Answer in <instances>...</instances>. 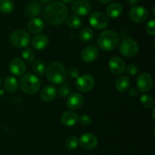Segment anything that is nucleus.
Here are the masks:
<instances>
[{"mask_svg":"<svg viewBox=\"0 0 155 155\" xmlns=\"http://www.w3.org/2000/svg\"><path fill=\"white\" fill-rule=\"evenodd\" d=\"M67 24L71 29H78L81 26V19L77 15H71L66 19Z\"/></svg>","mask_w":155,"mask_h":155,"instance_id":"a878e982","label":"nucleus"},{"mask_svg":"<svg viewBox=\"0 0 155 155\" xmlns=\"http://www.w3.org/2000/svg\"><path fill=\"white\" fill-rule=\"evenodd\" d=\"M62 1L66 3V4H71V3L74 2V0H62Z\"/></svg>","mask_w":155,"mask_h":155,"instance_id":"58836bf2","label":"nucleus"},{"mask_svg":"<svg viewBox=\"0 0 155 155\" xmlns=\"http://www.w3.org/2000/svg\"><path fill=\"white\" fill-rule=\"evenodd\" d=\"M19 84L24 92L29 94H34L40 89L41 81L36 75L28 73L21 78Z\"/></svg>","mask_w":155,"mask_h":155,"instance_id":"20e7f679","label":"nucleus"},{"mask_svg":"<svg viewBox=\"0 0 155 155\" xmlns=\"http://www.w3.org/2000/svg\"><path fill=\"white\" fill-rule=\"evenodd\" d=\"M145 30L151 36H154L155 34V21L154 19L148 21L145 26Z\"/></svg>","mask_w":155,"mask_h":155,"instance_id":"72a5a7b5","label":"nucleus"},{"mask_svg":"<svg viewBox=\"0 0 155 155\" xmlns=\"http://www.w3.org/2000/svg\"><path fill=\"white\" fill-rule=\"evenodd\" d=\"M71 91V87H70V84L68 82L63 84V85H61V86L60 87V88L58 89L59 94H60L61 97H68V96H69Z\"/></svg>","mask_w":155,"mask_h":155,"instance_id":"2f4dec72","label":"nucleus"},{"mask_svg":"<svg viewBox=\"0 0 155 155\" xmlns=\"http://www.w3.org/2000/svg\"><path fill=\"white\" fill-rule=\"evenodd\" d=\"M94 36L93 30L88 27L82 29L80 32V38L83 42H89L91 40H92Z\"/></svg>","mask_w":155,"mask_h":155,"instance_id":"cd10ccee","label":"nucleus"},{"mask_svg":"<svg viewBox=\"0 0 155 155\" xmlns=\"http://www.w3.org/2000/svg\"><path fill=\"white\" fill-rule=\"evenodd\" d=\"M109 70L112 74L118 75L125 71V62L122 59L117 56H113L110 58L108 62Z\"/></svg>","mask_w":155,"mask_h":155,"instance_id":"f8f14e48","label":"nucleus"},{"mask_svg":"<svg viewBox=\"0 0 155 155\" xmlns=\"http://www.w3.org/2000/svg\"><path fill=\"white\" fill-rule=\"evenodd\" d=\"M22 57L28 63H31L36 59L34 51L30 48H25L22 52Z\"/></svg>","mask_w":155,"mask_h":155,"instance_id":"c756f323","label":"nucleus"},{"mask_svg":"<svg viewBox=\"0 0 155 155\" xmlns=\"http://www.w3.org/2000/svg\"><path fill=\"white\" fill-rule=\"evenodd\" d=\"M139 93V90H138L137 88H131L130 90H129V94H130L131 97H135Z\"/></svg>","mask_w":155,"mask_h":155,"instance_id":"e433bc0d","label":"nucleus"},{"mask_svg":"<svg viewBox=\"0 0 155 155\" xmlns=\"http://www.w3.org/2000/svg\"><path fill=\"white\" fill-rule=\"evenodd\" d=\"M10 43L16 48H26L30 44V36L24 30H16L11 34Z\"/></svg>","mask_w":155,"mask_h":155,"instance_id":"39448f33","label":"nucleus"},{"mask_svg":"<svg viewBox=\"0 0 155 155\" xmlns=\"http://www.w3.org/2000/svg\"><path fill=\"white\" fill-rule=\"evenodd\" d=\"M120 36L115 30H107L101 33L98 38L100 48L105 51H110L116 48L120 43Z\"/></svg>","mask_w":155,"mask_h":155,"instance_id":"7ed1b4c3","label":"nucleus"},{"mask_svg":"<svg viewBox=\"0 0 155 155\" xmlns=\"http://www.w3.org/2000/svg\"><path fill=\"white\" fill-rule=\"evenodd\" d=\"M72 11L76 15L86 16L92 11V6L85 0H77L73 4Z\"/></svg>","mask_w":155,"mask_h":155,"instance_id":"9b49d317","label":"nucleus"},{"mask_svg":"<svg viewBox=\"0 0 155 155\" xmlns=\"http://www.w3.org/2000/svg\"><path fill=\"white\" fill-rule=\"evenodd\" d=\"M67 75H68L72 79H77L80 76V71L78 68L74 66L70 67L67 71Z\"/></svg>","mask_w":155,"mask_h":155,"instance_id":"473e14b6","label":"nucleus"},{"mask_svg":"<svg viewBox=\"0 0 155 155\" xmlns=\"http://www.w3.org/2000/svg\"><path fill=\"white\" fill-rule=\"evenodd\" d=\"M125 70L127 74H130V75H135L139 72V67L134 64H131V65H129L125 68Z\"/></svg>","mask_w":155,"mask_h":155,"instance_id":"c9c22d12","label":"nucleus"},{"mask_svg":"<svg viewBox=\"0 0 155 155\" xmlns=\"http://www.w3.org/2000/svg\"><path fill=\"white\" fill-rule=\"evenodd\" d=\"M4 86L7 91L10 93L15 92L18 88V82L13 76H8L5 79Z\"/></svg>","mask_w":155,"mask_h":155,"instance_id":"5701e85b","label":"nucleus"},{"mask_svg":"<svg viewBox=\"0 0 155 155\" xmlns=\"http://www.w3.org/2000/svg\"><path fill=\"white\" fill-rule=\"evenodd\" d=\"M78 122L83 126H89L92 122V119L90 116L87 115H83L80 117H79Z\"/></svg>","mask_w":155,"mask_h":155,"instance_id":"f704fd0d","label":"nucleus"},{"mask_svg":"<svg viewBox=\"0 0 155 155\" xmlns=\"http://www.w3.org/2000/svg\"><path fill=\"white\" fill-rule=\"evenodd\" d=\"M152 117L153 119H154V109H153L152 110Z\"/></svg>","mask_w":155,"mask_h":155,"instance_id":"79ce46f5","label":"nucleus"},{"mask_svg":"<svg viewBox=\"0 0 155 155\" xmlns=\"http://www.w3.org/2000/svg\"><path fill=\"white\" fill-rule=\"evenodd\" d=\"M139 51V45L133 39L127 38L124 40L119 46V52L125 57H133Z\"/></svg>","mask_w":155,"mask_h":155,"instance_id":"423d86ee","label":"nucleus"},{"mask_svg":"<svg viewBox=\"0 0 155 155\" xmlns=\"http://www.w3.org/2000/svg\"><path fill=\"white\" fill-rule=\"evenodd\" d=\"M79 115L77 112L71 110L65 111L61 115V122L64 126L68 127L74 126L78 122Z\"/></svg>","mask_w":155,"mask_h":155,"instance_id":"a211bd4d","label":"nucleus"},{"mask_svg":"<svg viewBox=\"0 0 155 155\" xmlns=\"http://www.w3.org/2000/svg\"><path fill=\"white\" fill-rule=\"evenodd\" d=\"M85 1H86V2H87V1H90V0H85Z\"/></svg>","mask_w":155,"mask_h":155,"instance_id":"37998d69","label":"nucleus"},{"mask_svg":"<svg viewBox=\"0 0 155 155\" xmlns=\"http://www.w3.org/2000/svg\"><path fill=\"white\" fill-rule=\"evenodd\" d=\"M140 102L145 108H152L154 106V100L151 95L143 94L140 97Z\"/></svg>","mask_w":155,"mask_h":155,"instance_id":"c85d7f7f","label":"nucleus"},{"mask_svg":"<svg viewBox=\"0 0 155 155\" xmlns=\"http://www.w3.org/2000/svg\"><path fill=\"white\" fill-rule=\"evenodd\" d=\"M130 18L133 22L141 24L148 19V12L145 7L135 6L130 11Z\"/></svg>","mask_w":155,"mask_h":155,"instance_id":"1a4fd4ad","label":"nucleus"},{"mask_svg":"<svg viewBox=\"0 0 155 155\" xmlns=\"http://www.w3.org/2000/svg\"><path fill=\"white\" fill-rule=\"evenodd\" d=\"M27 66L24 61L19 58L12 59L9 63V70L13 74L16 76H21L25 73Z\"/></svg>","mask_w":155,"mask_h":155,"instance_id":"4468645a","label":"nucleus"},{"mask_svg":"<svg viewBox=\"0 0 155 155\" xmlns=\"http://www.w3.org/2000/svg\"><path fill=\"white\" fill-rule=\"evenodd\" d=\"M48 37L45 34H38L33 37L32 40V46L35 50H41L46 48L48 44Z\"/></svg>","mask_w":155,"mask_h":155,"instance_id":"aec40b11","label":"nucleus"},{"mask_svg":"<svg viewBox=\"0 0 155 155\" xmlns=\"http://www.w3.org/2000/svg\"><path fill=\"white\" fill-rule=\"evenodd\" d=\"M83 100L84 99L81 94L73 93L72 94L69 95L67 100V106L71 109H79L83 104Z\"/></svg>","mask_w":155,"mask_h":155,"instance_id":"dca6fc26","label":"nucleus"},{"mask_svg":"<svg viewBox=\"0 0 155 155\" xmlns=\"http://www.w3.org/2000/svg\"><path fill=\"white\" fill-rule=\"evenodd\" d=\"M99 50L95 46H89L83 50L81 53V58L84 62H92L98 58Z\"/></svg>","mask_w":155,"mask_h":155,"instance_id":"2eb2a0df","label":"nucleus"},{"mask_svg":"<svg viewBox=\"0 0 155 155\" xmlns=\"http://www.w3.org/2000/svg\"><path fill=\"white\" fill-rule=\"evenodd\" d=\"M78 139L76 136H70L65 141V147H67V149L70 150H73L74 149H76L78 146Z\"/></svg>","mask_w":155,"mask_h":155,"instance_id":"7c9ffc66","label":"nucleus"},{"mask_svg":"<svg viewBox=\"0 0 155 155\" xmlns=\"http://www.w3.org/2000/svg\"><path fill=\"white\" fill-rule=\"evenodd\" d=\"M41 9H42V6L39 2H31L27 5V8H26V16L27 18H33L40 14Z\"/></svg>","mask_w":155,"mask_h":155,"instance_id":"412c9836","label":"nucleus"},{"mask_svg":"<svg viewBox=\"0 0 155 155\" xmlns=\"http://www.w3.org/2000/svg\"><path fill=\"white\" fill-rule=\"evenodd\" d=\"M15 5L12 0H0V12L3 14H10L13 12Z\"/></svg>","mask_w":155,"mask_h":155,"instance_id":"393cba45","label":"nucleus"},{"mask_svg":"<svg viewBox=\"0 0 155 155\" xmlns=\"http://www.w3.org/2000/svg\"><path fill=\"white\" fill-rule=\"evenodd\" d=\"M123 6L117 2H113L106 8V14L108 18H117L122 14Z\"/></svg>","mask_w":155,"mask_h":155,"instance_id":"4be33fe9","label":"nucleus"},{"mask_svg":"<svg viewBox=\"0 0 155 155\" xmlns=\"http://www.w3.org/2000/svg\"><path fill=\"white\" fill-rule=\"evenodd\" d=\"M33 69L37 75H42L46 71V65L42 60H36L33 65Z\"/></svg>","mask_w":155,"mask_h":155,"instance_id":"bb28decb","label":"nucleus"},{"mask_svg":"<svg viewBox=\"0 0 155 155\" xmlns=\"http://www.w3.org/2000/svg\"><path fill=\"white\" fill-rule=\"evenodd\" d=\"M58 94V89L53 85H47L41 91L40 97L43 101L50 102L54 100Z\"/></svg>","mask_w":155,"mask_h":155,"instance_id":"f3484780","label":"nucleus"},{"mask_svg":"<svg viewBox=\"0 0 155 155\" xmlns=\"http://www.w3.org/2000/svg\"><path fill=\"white\" fill-rule=\"evenodd\" d=\"M44 17L51 25H60L68 17V9L61 2H53L44 9Z\"/></svg>","mask_w":155,"mask_h":155,"instance_id":"f257e3e1","label":"nucleus"},{"mask_svg":"<svg viewBox=\"0 0 155 155\" xmlns=\"http://www.w3.org/2000/svg\"><path fill=\"white\" fill-rule=\"evenodd\" d=\"M89 21L90 25L97 30L104 29L108 24V18L107 15L101 12H93L89 15Z\"/></svg>","mask_w":155,"mask_h":155,"instance_id":"6e6552de","label":"nucleus"},{"mask_svg":"<svg viewBox=\"0 0 155 155\" xmlns=\"http://www.w3.org/2000/svg\"><path fill=\"white\" fill-rule=\"evenodd\" d=\"M0 84H1V79H0Z\"/></svg>","mask_w":155,"mask_h":155,"instance_id":"c03bdc74","label":"nucleus"},{"mask_svg":"<svg viewBox=\"0 0 155 155\" xmlns=\"http://www.w3.org/2000/svg\"><path fill=\"white\" fill-rule=\"evenodd\" d=\"M137 88L141 92H148L153 87V79L150 74L143 72L137 78Z\"/></svg>","mask_w":155,"mask_h":155,"instance_id":"9d476101","label":"nucleus"},{"mask_svg":"<svg viewBox=\"0 0 155 155\" xmlns=\"http://www.w3.org/2000/svg\"><path fill=\"white\" fill-rule=\"evenodd\" d=\"M95 81L92 75L89 74L79 76L76 81V88L82 92H88L95 86Z\"/></svg>","mask_w":155,"mask_h":155,"instance_id":"0eeeda50","label":"nucleus"},{"mask_svg":"<svg viewBox=\"0 0 155 155\" xmlns=\"http://www.w3.org/2000/svg\"><path fill=\"white\" fill-rule=\"evenodd\" d=\"M115 86L117 90L120 92H124L127 90H128L130 87V79L127 76H121L119 77L116 80L115 82Z\"/></svg>","mask_w":155,"mask_h":155,"instance_id":"b1692460","label":"nucleus"},{"mask_svg":"<svg viewBox=\"0 0 155 155\" xmlns=\"http://www.w3.org/2000/svg\"><path fill=\"white\" fill-rule=\"evenodd\" d=\"M80 144L83 148L92 150L98 145V138L92 133H85L80 137Z\"/></svg>","mask_w":155,"mask_h":155,"instance_id":"ddd939ff","label":"nucleus"},{"mask_svg":"<svg viewBox=\"0 0 155 155\" xmlns=\"http://www.w3.org/2000/svg\"><path fill=\"white\" fill-rule=\"evenodd\" d=\"M45 24L42 19L38 18H33L29 21L27 28L32 33H39L43 30Z\"/></svg>","mask_w":155,"mask_h":155,"instance_id":"6ab92c4d","label":"nucleus"},{"mask_svg":"<svg viewBox=\"0 0 155 155\" xmlns=\"http://www.w3.org/2000/svg\"><path fill=\"white\" fill-rule=\"evenodd\" d=\"M127 1H128V3L130 5H135L137 4L140 0H127Z\"/></svg>","mask_w":155,"mask_h":155,"instance_id":"4c0bfd02","label":"nucleus"},{"mask_svg":"<svg viewBox=\"0 0 155 155\" xmlns=\"http://www.w3.org/2000/svg\"><path fill=\"white\" fill-rule=\"evenodd\" d=\"M46 75L48 81L54 84H61L65 81L67 78V70L63 64L53 62L46 68Z\"/></svg>","mask_w":155,"mask_h":155,"instance_id":"f03ea898","label":"nucleus"},{"mask_svg":"<svg viewBox=\"0 0 155 155\" xmlns=\"http://www.w3.org/2000/svg\"><path fill=\"white\" fill-rule=\"evenodd\" d=\"M98 1L101 2H102V3H109V2H110L112 0H98Z\"/></svg>","mask_w":155,"mask_h":155,"instance_id":"ea45409f","label":"nucleus"},{"mask_svg":"<svg viewBox=\"0 0 155 155\" xmlns=\"http://www.w3.org/2000/svg\"><path fill=\"white\" fill-rule=\"evenodd\" d=\"M51 1H52V0H41V2H42V3H45V4H46V3L51 2Z\"/></svg>","mask_w":155,"mask_h":155,"instance_id":"a19ab883","label":"nucleus"}]
</instances>
